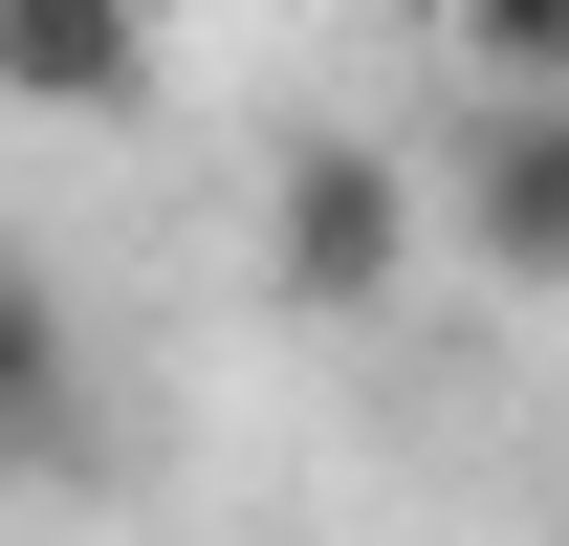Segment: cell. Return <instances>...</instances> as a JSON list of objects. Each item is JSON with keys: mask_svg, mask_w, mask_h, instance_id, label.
Instances as JSON below:
<instances>
[{"mask_svg": "<svg viewBox=\"0 0 569 546\" xmlns=\"http://www.w3.org/2000/svg\"><path fill=\"white\" fill-rule=\"evenodd\" d=\"M44 415H67V306H44V284L0 263V459H22Z\"/></svg>", "mask_w": 569, "mask_h": 546, "instance_id": "4", "label": "cell"}, {"mask_svg": "<svg viewBox=\"0 0 569 546\" xmlns=\"http://www.w3.org/2000/svg\"><path fill=\"white\" fill-rule=\"evenodd\" d=\"M417 198H438V241L482 284H569V88H482Z\"/></svg>", "mask_w": 569, "mask_h": 546, "instance_id": "2", "label": "cell"}, {"mask_svg": "<svg viewBox=\"0 0 569 546\" xmlns=\"http://www.w3.org/2000/svg\"><path fill=\"white\" fill-rule=\"evenodd\" d=\"M153 67H176V0H0V110L110 132V110H153Z\"/></svg>", "mask_w": 569, "mask_h": 546, "instance_id": "3", "label": "cell"}, {"mask_svg": "<svg viewBox=\"0 0 569 546\" xmlns=\"http://www.w3.org/2000/svg\"><path fill=\"white\" fill-rule=\"evenodd\" d=\"M417 241H438V198H417L395 132H307V153L263 175V284L307 306V328H372V306L417 284Z\"/></svg>", "mask_w": 569, "mask_h": 546, "instance_id": "1", "label": "cell"}, {"mask_svg": "<svg viewBox=\"0 0 569 546\" xmlns=\"http://www.w3.org/2000/svg\"><path fill=\"white\" fill-rule=\"evenodd\" d=\"M460 67L482 88H569V0H460Z\"/></svg>", "mask_w": 569, "mask_h": 546, "instance_id": "5", "label": "cell"}]
</instances>
